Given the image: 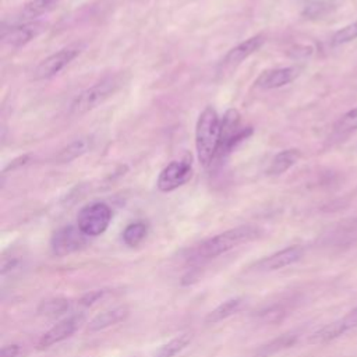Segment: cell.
<instances>
[{
	"mask_svg": "<svg viewBox=\"0 0 357 357\" xmlns=\"http://www.w3.org/2000/svg\"><path fill=\"white\" fill-rule=\"evenodd\" d=\"M21 353V346L18 343L6 344L0 350V357H18Z\"/></svg>",
	"mask_w": 357,
	"mask_h": 357,
	"instance_id": "obj_27",
	"label": "cell"
},
{
	"mask_svg": "<svg viewBox=\"0 0 357 357\" xmlns=\"http://www.w3.org/2000/svg\"><path fill=\"white\" fill-rule=\"evenodd\" d=\"M192 176V156L185 153L181 159L170 162L160 172L156 185L162 192H170L184 185Z\"/></svg>",
	"mask_w": 357,
	"mask_h": 357,
	"instance_id": "obj_5",
	"label": "cell"
},
{
	"mask_svg": "<svg viewBox=\"0 0 357 357\" xmlns=\"http://www.w3.org/2000/svg\"><path fill=\"white\" fill-rule=\"evenodd\" d=\"M85 243L86 236L78 229V226L68 225L54 231L50 240V248L56 257H66L82 248Z\"/></svg>",
	"mask_w": 357,
	"mask_h": 357,
	"instance_id": "obj_9",
	"label": "cell"
},
{
	"mask_svg": "<svg viewBox=\"0 0 357 357\" xmlns=\"http://www.w3.org/2000/svg\"><path fill=\"white\" fill-rule=\"evenodd\" d=\"M110 220V206L105 202H92L78 212L77 226L86 237H96L106 231Z\"/></svg>",
	"mask_w": 357,
	"mask_h": 357,
	"instance_id": "obj_4",
	"label": "cell"
},
{
	"mask_svg": "<svg viewBox=\"0 0 357 357\" xmlns=\"http://www.w3.org/2000/svg\"><path fill=\"white\" fill-rule=\"evenodd\" d=\"M128 317V310L124 307H116L107 311H103L93 317L88 324V332H99L109 326L117 325Z\"/></svg>",
	"mask_w": 357,
	"mask_h": 357,
	"instance_id": "obj_15",
	"label": "cell"
},
{
	"mask_svg": "<svg viewBox=\"0 0 357 357\" xmlns=\"http://www.w3.org/2000/svg\"><path fill=\"white\" fill-rule=\"evenodd\" d=\"M264 36L262 35H255L248 38L247 40L238 43L233 49L227 52L225 59L222 60V68L225 71H231L236 68L241 61H244L247 57H250L252 53H255L262 45H264Z\"/></svg>",
	"mask_w": 357,
	"mask_h": 357,
	"instance_id": "obj_11",
	"label": "cell"
},
{
	"mask_svg": "<svg viewBox=\"0 0 357 357\" xmlns=\"http://www.w3.org/2000/svg\"><path fill=\"white\" fill-rule=\"evenodd\" d=\"M251 132V127L243 128L240 126V114L236 109L227 110L223 116V120L220 121V145L218 155H227L238 142L245 139Z\"/></svg>",
	"mask_w": 357,
	"mask_h": 357,
	"instance_id": "obj_6",
	"label": "cell"
},
{
	"mask_svg": "<svg viewBox=\"0 0 357 357\" xmlns=\"http://www.w3.org/2000/svg\"><path fill=\"white\" fill-rule=\"evenodd\" d=\"M71 307H73L71 300L66 297H53V298L43 300L38 307V312L46 317H56L70 311Z\"/></svg>",
	"mask_w": 357,
	"mask_h": 357,
	"instance_id": "obj_20",
	"label": "cell"
},
{
	"mask_svg": "<svg viewBox=\"0 0 357 357\" xmlns=\"http://www.w3.org/2000/svg\"><path fill=\"white\" fill-rule=\"evenodd\" d=\"M339 324L343 329V332L346 333L347 331L353 329L357 326V308H354L353 311H350L346 317H343L342 319H339Z\"/></svg>",
	"mask_w": 357,
	"mask_h": 357,
	"instance_id": "obj_26",
	"label": "cell"
},
{
	"mask_svg": "<svg viewBox=\"0 0 357 357\" xmlns=\"http://www.w3.org/2000/svg\"><path fill=\"white\" fill-rule=\"evenodd\" d=\"M241 303H243V300L240 297H234V298H229V300L223 301L216 308H213L211 312H208L205 322L206 324H218V322L229 318L230 315H233L234 312L238 311V308L241 307Z\"/></svg>",
	"mask_w": 357,
	"mask_h": 357,
	"instance_id": "obj_19",
	"label": "cell"
},
{
	"mask_svg": "<svg viewBox=\"0 0 357 357\" xmlns=\"http://www.w3.org/2000/svg\"><path fill=\"white\" fill-rule=\"evenodd\" d=\"M304 254L303 247L300 245H291L287 248H283L280 251H276L268 257H264L255 264V269L261 272H271L278 271L284 266H289L297 261L301 259Z\"/></svg>",
	"mask_w": 357,
	"mask_h": 357,
	"instance_id": "obj_10",
	"label": "cell"
},
{
	"mask_svg": "<svg viewBox=\"0 0 357 357\" xmlns=\"http://www.w3.org/2000/svg\"><path fill=\"white\" fill-rule=\"evenodd\" d=\"M301 153L298 149H283L279 153H276L273 156V159L271 160V165L268 166L266 173L269 176H278L284 173L286 170H289L293 165L297 163V160L300 159Z\"/></svg>",
	"mask_w": 357,
	"mask_h": 357,
	"instance_id": "obj_16",
	"label": "cell"
},
{
	"mask_svg": "<svg viewBox=\"0 0 357 357\" xmlns=\"http://www.w3.org/2000/svg\"><path fill=\"white\" fill-rule=\"evenodd\" d=\"M344 233H346V236H351V237L357 236V218L353 219V220H350V222L346 225Z\"/></svg>",
	"mask_w": 357,
	"mask_h": 357,
	"instance_id": "obj_28",
	"label": "cell"
},
{
	"mask_svg": "<svg viewBox=\"0 0 357 357\" xmlns=\"http://www.w3.org/2000/svg\"><path fill=\"white\" fill-rule=\"evenodd\" d=\"M43 29H45L43 22H38V21L24 22L22 25L13 26L7 32H4L3 42L10 47H21L28 42H31L32 39H35Z\"/></svg>",
	"mask_w": 357,
	"mask_h": 357,
	"instance_id": "obj_12",
	"label": "cell"
},
{
	"mask_svg": "<svg viewBox=\"0 0 357 357\" xmlns=\"http://www.w3.org/2000/svg\"><path fill=\"white\" fill-rule=\"evenodd\" d=\"M300 74L297 67H280L264 71L255 81V85L262 89H275L293 82Z\"/></svg>",
	"mask_w": 357,
	"mask_h": 357,
	"instance_id": "obj_13",
	"label": "cell"
},
{
	"mask_svg": "<svg viewBox=\"0 0 357 357\" xmlns=\"http://www.w3.org/2000/svg\"><path fill=\"white\" fill-rule=\"evenodd\" d=\"M294 342V337L291 335H283L275 340H272L271 343L262 346L258 351H257V356L258 357H269L271 354H275L278 353L279 350L284 349V347H289L290 344H293Z\"/></svg>",
	"mask_w": 357,
	"mask_h": 357,
	"instance_id": "obj_22",
	"label": "cell"
},
{
	"mask_svg": "<svg viewBox=\"0 0 357 357\" xmlns=\"http://www.w3.org/2000/svg\"><path fill=\"white\" fill-rule=\"evenodd\" d=\"M357 130V106L346 112L335 124V132L339 135Z\"/></svg>",
	"mask_w": 357,
	"mask_h": 357,
	"instance_id": "obj_23",
	"label": "cell"
},
{
	"mask_svg": "<svg viewBox=\"0 0 357 357\" xmlns=\"http://www.w3.org/2000/svg\"><path fill=\"white\" fill-rule=\"evenodd\" d=\"M357 39V21L340 28L339 31H336L332 36V45L333 46H339V45H344L347 42H351Z\"/></svg>",
	"mask_w": 357,
	"mask_h": 357,
	"instance_id": "obj_24",
	"label": "cell"
},
{
	"mask_svg": "<svg viewBox=\"0 0 357 357\" xmlns=\"http://www.w3.org/2000/svg\"><path fill=\"white\" fill-rule=\"evenodd\" d=\"M191 339H192V333H188V332L181 333L170 339L169 342L163 343L162 346H159L152 354V357H174L177 353H180L190 344Z\"/></svg>",
	"mask_w": 357,
	"mask_h": 357,
	"instance_id": "obj_18",
	"label": "cell"
},
{
	"mask_svg": "<svg viewBox=\"0 0 357 357\" xmlns=\"http://www.w3.org/2000/svg\"><path fill=\"white\" fill-rule=\"evenodd\" d=\"M79 53H81V47L77 45H73V46H67V47L47 56L33 70V78L36 81H40V79H49V78L57 75Z\"/></svg>",
	"mask_w": 357,
	"mask_h": 357,
	"instance_id": "obj_7",
	"label": "cell"
},
{
	"mask_svg": "<svg viewBox=\"0 0 357 357\" xmlns=\"http://www.w3.org/2000/svg\"><path fill=\"white\" fill-rule=\"evenodd\" d=\"M261 234H262V230L258 226H252V225H244V226L229 229L223 233H219L197 244L190 251V259L206 261V259L216 258L241 244H245L258 238Z\"/></svg>",
	"mask_w": 357,
	"mask_h": 357,
	"instance_id": "obj_1",
	"label": "cell"
},
{
	"mask_svg": "<svg viewBox=\"0 0 357 357\" xmlns=\"http://www.w3.org/2000/svg\"><path fill=\"white\" fill-rule=\"evenodd\" d=\"M59 0H29L20 11V20L24 22L33 21L35 18L50 11Z\"/></svg>",
	"mask_w": 357,
	"mask_h": 357,
	"instance_id": "obj_17",
	"label": "cell"
},
{
	"mask_svg": "<svg viewBox=\"0 0 357 357\" xmlns=\"http://www.w3.org/2000/svg\"><path fill=\"white\" fill-rule=\"evenodd\" d=\"M84 322H85L84 312H75V314L61 319L60 322H57L54 326H52L49 331H46L40 336V339L38 340V349L45 350V349L52 347L53 344H57V343L66 340L67 337L73 336L81 328V325Z\"/></svg>",
	"mask_w": 357,
	"mask_h": 357,
	"instance_id": "obj_8",
	"label": "cell"
},
{
	"mask_svg": "<svg viewBox=\"0 0 357 357\" xmlns=\"http://www.w3.org/2000/svg\"><path fill=\"white\" fill-rule=\"evenodd\" d=\"M93 146V137L84 135L74 141H71L68 145H66L60 152L56 155L54 160L57 163H68L82 155H85L88 151H91Z\"/></svg>",
	"mask_w": 357,
	"mask_h": 357,
	"instance_id": "obj_14",
	"label": "cell"
},
{
	"mask_svg": "<svg viewBox=\"0 0 357 357\" xmlns=\"http://www.w3.org/2000/svg\"><path fill=\"white\" fill-rule=\"evenodd\" d=\"M220 145V119L212 106H206L195 126L197 156L202 166H209L219 151Z\"/></svg>",
	"mask_w": 357,
	"mask_h": 357,
	"instance_id": "obj_2",
	"label": "cell"
},
{
	"mask_svg": "<svg viewBox=\"0 0 357 357\" xmlns=\"http://www.w3.org/2000/svg\"><path fill=\"white\" fill-rule=\"evenodd\" d=\"M106 294V290L105 289H99V290H92L84 296H81L78 300H77V305L78 307H91L93 305L96 301H99L103 296Z\"/></svg>",
	"mask_w": 357,
	"mask_h": 357,
	"instance_id": "obj_25",
	"label": "cell"
},
{
	"mask_svg": "<svg viewBox=\"0 0 357 357\" xmlns=\"http://www.w3.org/2000/svg\"><path fill=\"white\" fill-rule=\"evenodd\" d=\"M124 82L123 74H112L106 75L100 81L95 82L93 85L88 86L82 92H79L71 106L70 114L71 116H82L95 107L100 106L106 99H109Z\"/></svg>",
	"mask_w": 357,
	"mask_h": 357,
	"instance_id": "obj_3",
	"label": "cell"
},
{
	"mask_svg": "<svg viewBox=\"0 0 357 357\" xmlns=\"http://www.w3.org/2000/svg\"><path fill=\"white\" fill-rule=\"evenodd\" d=\"M146 233H148V225L145 222L130 223L123 231V241L128 247H135L146 237Z\"/></svg>",
	"mask_w": 357,
	"mask_h": 357,
	"instance_id": "obj_21",
	"label": "cell"
}]
</instances>
